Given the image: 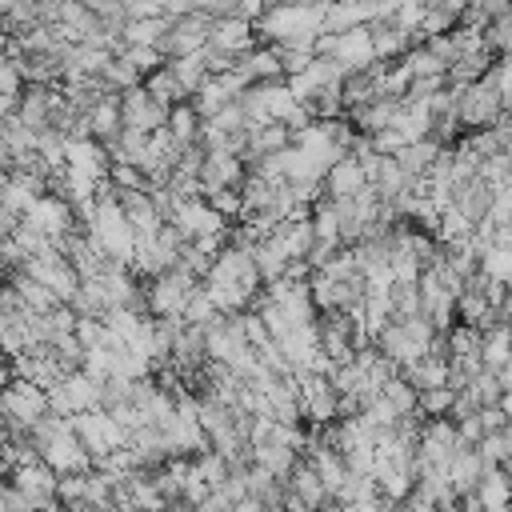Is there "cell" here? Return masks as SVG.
Listing matches in <instances>:
<instances>
[{"label":"cell","mask_w":512,"mask_h":512,"mask_svg":"<svg viewBox=\"0 0 512 512\" xmlns=\"http://www.w3.org/2000/svg\"><path fill=\"white\" fill-rule=\"evenodd\" d=\"M72 428H76L80 444L92 452V460H104V456H112V452H120V448L132 444V432L124 424H116V416L104 412V408H92V412L72 416Z\"/></svg>","instance_id":"6da1fadb"},{"label":"cell","mask_w":512,"mask_h":512,"mask_svg":"<svg viewBox=\"0 0 512 512\" xmlns=\"http://www.w3.org/2000/svg\"><path fill=\"white\" fill-rule=\"evenodd\" d=\"M4 424H20V428H36L44 416H52V400L48 388H40L36 380H8L4 388Z\"/></svg>","instance_id":"7a4b0ae2"},{"label":"cell","mask_w":512,"mask_h":512,"mask_svg":"<svg viewBox=\"0 0 512 512\" xmlns=\"http://www.w3.org/2000/svg\"><path fill=\"white\" fill-rule=\"evenodd\" d=\"M8 484H12L20 496H28L40 512H44V508H52V504L60 500V472H56V468H48L44 460H32V464L12 468V472H8Z\"/></svg>","instance_id":"3957f363"},{"label":"cell","mask_w":512,"mask_h":512,"mask_svg":"<svg viewBox=\"0 0 512 512\" xmlns=\"http://www.w3.org/2000/svg\"><path fill=\"white\" fill-rule=\"evenodd\" d=\"M120 112H124V128H136V132H144V136H152V132H160V128H168V104H160L144 84L140 88H132V92H120Z\"/></svg>","instance_id":"277c9868"},{"label":"cell","mask_w":512,"mask_h":512,"mask_svg":"<svg viewBox=\"0 0 512 512\" xmlns=\"http://www.w3.org/2000/svg\"><path fill=\"white\" fill-rule=\"evenodd\" d=\"M364 188H368V172H364V164H360L356 152H348L344 160H336L332 172L324 176V192H328V200H352V196L364 192Z\"/></svg>","instance_id":"5b68a950"},{"label":"cell","mask_w":512,"mask_h":512,"mask_svg":"<svg viewBox=\"0 0 512 512\" xmlns=\"http://www.w3.org/2000/svg\"><path fill=\"white\" fill-rule=\"evenodd\" d=\"M488 460L480 456V448H460L456 456H452V464H448V476H452V488L460 492V500L464 496H472L476 488H480V480L488 476Z\"/></svg>","instance_id":"8992f818"},{"label":"cell","mask_w":512,"mask_h":512,"mask_svg":"<svg viewBox=\"0 0 512 512\" xmlns=\"http://www.w3.org/2000/svg\"><path fill=\"white\" fill-rule=\"evenodd\" d=\"M288 492H292L296 500H304L312 512H320V508H328V504H332V492L324 488V480H320L316 464H312V460H304V456H300L296 472L288 476Z\"/></svg>","instance_id":"52a82bcc"},{"label":"cell","mask_w":512,"mask_h":512,"mask_svg":"<svg viewBox=\"0 0 512 512\" xmlns=\"http://www.w3.org/2000/svg\"><path fill=\"white\" fill-rule=\"evenodd\" d=\"M252 464H260L276 480H288L296 472V464H300V448H292V444H256L252 448Z\"/></svg>","instance_id":"ba28073f"},{"label":"cell","mask_w":512,"mask_h":512,"mask_svg":"<svg viewBox=\"0 0 512 512\" xmlns=\"http://www.w3.org/2000/svg\"><path fill=\"white\" fill-rule=\"evenodd\" d=\"M476 500H480L484 512L512 508V472H508V468H488V476H484L480 488H476Z\"/></svg>","instance_id":"9c48e42d"},{"label":"cell","mask_w":512,"mask_h":512,"mask_svg":"<svg viewBox=\"0 0 512 512\" xmlns=\"http://www.w3.org/2000/svg\"><path fill=\"white\" fill-rule=\"evenodd\" d=\"M452 404H456V388H428L420 392V412L424 420H440V416H452Z\"/></svg>","instance_id":"30bf717a"},{"label":"cell","mask_w":512,"mask_h":512,"mask_svg":"<svg viewBox=\"0 0 512 512\" xmlns=\"http://www.w3.org/2000/svg\"><path fill=\"white\" fill-rule=\"evenodd\" d=\"M0 512H40V508H36L28 496H20V492L8 484V488H4V496H0Z\"/></svg>","instance_id":"8fae6325"},{"label":"cell","mask_w":512,"mask_h":512,"mask_svg":"<svg viewBox=\"0 0 512 512\" xmlns=\"http://www.w3.org/2000/svg\"><path fill=\"white\" fill-rule=\"evenodd\" d=\"M232 512H268V508H264V500H260V496H244V500H236V504H232Z\"/></svg>","instance_id":"7c38bea8"},{"label":"cell","mask_w":512,"mask_h":512,"mask_svg":"<svg viewBox=\"0 0 512 512\" xmlns=\"http://www.w3.org/2000/svg\"><path fill=\"white\" fill-rule=\"evenodd\" d=\"M508 472H512V468H508Z\"/></svg>","instance_id":"4fadbf2b"}]
</instances>
